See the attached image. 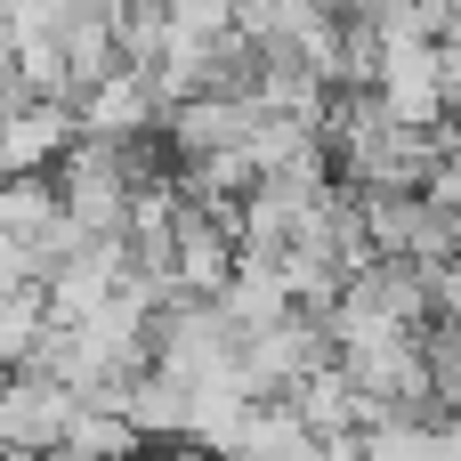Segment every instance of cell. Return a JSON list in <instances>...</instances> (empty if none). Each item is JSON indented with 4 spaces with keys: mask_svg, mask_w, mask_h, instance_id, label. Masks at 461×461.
<instances>
[{
    "mask_svg": "<svg viewBox=\"0 0 461 461\" xmlns=\"http://www.w3.org/2000/svg\"><path fill=\"white\" fill-rule=\"evenodd\" d=\"M154 138L170 146V170H203V162L243 154V138H251V105L186 97V105H170V113H162V130H154Z\"/></svg>",
    "mask_w": 461,
    "mask_h": 461,
    "instance_id": "obj_1",
    "label": "cell"
},
{
    "mask_svg": "<svg viewBox=\"0 0 461 461\" xmlns=\"http://www.w3.org/2000/svg\"><path fill=\"white\" fill-rule=\"evenodd\" d=\"M357 454H365V461H461V446H454V429L373 421V429H357Z\"/></svg>",
    "mask_w": 461,
    "mask_h": 461,
    "instance_id": "obj_2",
    "label": "cell"
}]
</instances>
